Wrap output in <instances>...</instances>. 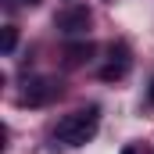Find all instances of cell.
Wrapping results in <instances>:
<instances>
[{
    "label": "cell",
    "instance_id": "cell-7",
    "mask_svg": "<svg viewBox=\"0 0 154 154\" xmlns=\"http://www.w3.org/2000/svg\"><path fill=\"white\" fill-rule=\"evenodd\" d=\"M7 4H22V7L29 4V7H32V4H39V0H7Z\"/></svg>",
    "mask_w": 154,
    "mask_h": 154
},
{
    "label": "cell",
    "instance_id": "cell-1",
    "mask_svg": "<svg viewBox=\"0 0 154 154\" xmlns=\"http://www.w3.org/2000/svg\"><path fill=\"white\" fill-rule=\"evenodd\" d=\"M97 129H100V108H79L72 115H65L57 122V140L61 143H68V147H86L93 136H97Z\"/></svg>",
    "mask_w": 154,
    "mask_h": 154
},
{
    "label": "cell",
    "instance_id": "cell-5",
    "mask_svg": "<svg viewBox=\"0 0 154 154\" xmlns=\"http://www.w3.org/2000/svg\"><path fill=\"white\" fill-rule=\"evenodd\" d=\"M90 57H93V43L90 39H79V43H68L65 47V65L68 68H75L82 61H90Z\"/></svg>",
    "mask_w": 154,
    "mask_h": 154
},
{
    "label": "cell",
    "instance_id": "cell-4",
    "mask_svg": "<svg viewBox=\"0 0 154 154\" xmlns=\"http://www.w3.org/2000/svg\"><path fill=\"white\" fill-rule=\"evenodd\" d=\"M108 54H111V61L100 68V79H104V82L122 79L125 72H129V47H125V43H111V50H108Z\"/></svg>",
    "mask_w": 154,
    "mask_h": 154
},
{
    "label": "cell",
    "instance_id": "cell-3",
    "mask_svg": "<svg viewBox=\"0 0 154 154\" xmlns=\"http://www.w3.org/2000/svg\"><path fill=\"white\" fill-rule=\"evenodd\" d=\"M90 22H93L90 7H68V11L57 14V29H61L65 36H82V32L90 29Z\"/></svg>",
    "mask_w": 154,
    "mask_h": 154
},
{
    "label": "cell",
    "instance_id": "cell-2",
    "mask_svg": "<svg viewBox=\"0 0 154 154\" xmlns=\"http://www.w3.org/2000/svg\"><path fill=\"white\" fill-rule=\"evenodd\" d=\"M61 93V86L54 82V79H32L25 90H22V104H29V108H39V104H47V100H54Z\"/></svg>",
    "mask_w": 154,
    "mask_h": 154
},
{
    "label": "cell",
    "instance_id": "cell-6",
    "mask_svg": "<svg viewBox=\"0 0 154 154\" xmlns=\"http://www.w3.org/2000/svg\"><path fill=\"white\" fill-rule=\"evenodd\" d=\"M14 43H18V29H14V25H7V29H4V54H11V50H14Z\"/></svg>",
    "mask_w": 154,
    "mask_h": 154
},
{
    "label": "cell",
    "instance_id": "cell-8",
    "mask_svg": "<svg viewBox=\"0 0 154 154\" xmlns=\"http://www.w3.org/2000/svg\"><path fill=\"white\" fill-rule=\"evenodd\" d=\"M147 97H151V104H154V79H151V90H147Z\"/></svg>",
    "mask_w": 154,
    "mask_h": 154
}]
</instances>
